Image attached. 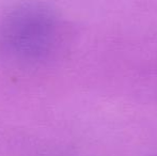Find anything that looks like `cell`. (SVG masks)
Wrapping results in <instances>:
<instances>
[{"label":"cell","mask_w":157,"mask_h":156,"mask_svg":"<svg viewBox=\"0 0 157 156\" xmlns=\"http://www.w3.org/2000/svg\"><path fill=\"white\" fill-rule=\"evenodd\" d=\"M2 38L11 54L36 62L45 59L54 47L57 38L56 18L45 6H18L6 17Z\"/></svg>","instance_id":"1"}]
</instances>
